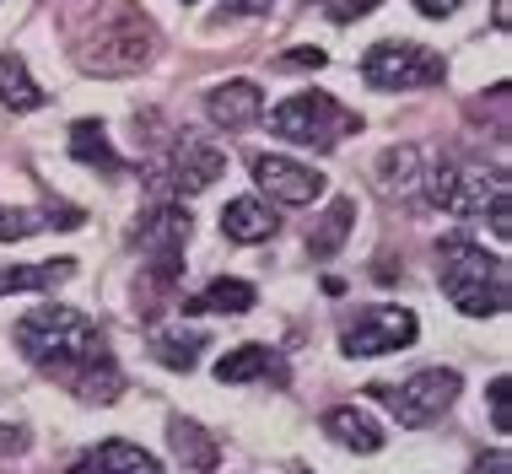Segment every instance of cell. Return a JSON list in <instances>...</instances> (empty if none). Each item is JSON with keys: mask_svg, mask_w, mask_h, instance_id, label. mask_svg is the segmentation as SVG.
I'll use <instances>...</instances> for the list:
<instances>
[{"mask_svg": "<svg viewBox=\"0 0 512 474\" xmlns=\"http://www.w3.org/2000/svg\"><path fill=\"white\" fill-rule=\"evenodd\" d=\"M415 11H421V17H453L459 0H415Z\"/></svg>", "mask_w": 512, "mask_h": 474, "instance_id": "cell-31", "label": "cell"}, {"mask_svg": "<svg viewBox=\"0 0 512 474\" xmlns=\"http://www.w3.org/2000/svg\"><path fill=\"white\" fill-rule=\"evenodd\" d=\"M254 184L270 194V200L281 205H313L318 194H324V173H313V167H302L292 157H275V151H259L254 162Z\"/></svg>", "mask_w": 512, "mask_h": 474, "instance_id": "cell-10", "label": "cell"}, {"mask_svg": "<svg viewBox=\"0 0 512 474\" xmlns=\"http://www.w3.org/2000/svg\"><path fill=\"white\" fill-rule=\"evenodd\" d=\"M383 0H324V11H329V22H356V17H372Z\"/></svg>", "mask_w": 512, "mask_h": 474, "instance_id": "cell-27", "label": "cell"}, {"mask_svg": "<svg viewBox=\"0 0 512 474\" xmlns=\"http://www.w3.org/2000/svg\"><path fill=\"white\" fill-rule=\"evenodd\" d=\"M415 167H421L415 146H389V151L378 157V184H383V189H410V184H415Z\"/></svg>", "mask_w": 512, "mask_h": 474, "instance_id": "cell-25", "label": "cell"}, {"mask_svg": "<svg viewBox=\"0 0 512 474\" xmlns=\"http://www.w3.org/2000/svg\"><path fill=\"white\" fill-rule=\"evenodd\" d=\"M297 474H308V469H297Z\"/></svg>", "mask_w": 512, "mask_h": 474, "instance_id": "cell-34", "label": "cell"}, {"mask_svg": "<svg viewBox=\"0 0 512 474\" xmlns=\"http://www.w3.org/2000/svg\"><path fill=\"white\" fill-rule=\"evenodd\" d=\"M502 194H507V173H496V167H453V162H442V167L426 173V200H432L437 211H448V216H464V221L486 216L491 200H502Z\"/></svg>", "mask_w": 512, "mask_h": 474, "instance_id": "cell-6", "label": "cell"}, {"mask_svg": "<svg viewBox=\"0 0 512 474\" xmlns=\"http://www.w3.org/2000/svg\"><path fill=\"white\" fill-rule=\"evenodd\" d=\"M486 394H491V426H496V431H512V383L496 378Z\"/></svg>", "mask_w": 512, "mask_h": 474, "instance_id": "cell-26", "label": "cell"}, {"mask_svg": "<svg viewBox=\"0 0 512 474\" xmlns=\"http://www.w3.org/2000/svg\"><path fill=\"white\" fill-rule=\"evenodd\" d=\"M76 275V259H44V264H17L0 270V291H54Z\"/></svg>", "mask_w": 512, "mask_h": 474, "instance_id": "cell-21", "label": "cell"}, {"mask_svg": "<svg viewBox=\"0 0 512 474\" xmlns=\"http://www.w3.org/2000/svg\"><path fill=\"white\" fill-rule=\"evenodd\" d=\"M270 130L292 146H308V151H335L351 130H362V119L351 108H340L329 92H297L286 103L270 108Z\"/></svg>", "mask_w": 512, "mask_h": 474, "instance_id": "cell-3", "label": "cell"}, {"mask_svg": "<svg viewBox=\"0 0 512 474\" xmlns=\"http://www.w3.org/2000/svg\"><path fill=\"white\" fill-rule=\"evenodd\" d=\"M168 442H173V453L184 458L189 469H200V474L216 469V442L205 437L195 421H173V426H168Z\"/></svg>", "mask_w": 512, "mask_h": 474, "instance_id": "cell-23", "label": "cell"}, {"mask_svg": "<svg viewBox=\"0 0 512 474\" xmlns=\"http://www.w3.org/2000/svg\"><path fill=\"white\" fill-rule=\"evenodd\" d=\"M221 173H227V157H221L216 146L184 141L173 151V162H168V189L173 194H200V189H211Z\"/></svg>", "mask_w": 512, "mask_h": 474, "instance_id": "cell-12", "label": "cell"}, {"mask_svg": "<svg viewBox=\"0 0 512 474\" xmlns=\"http://www.w3.org/2000/svg\"><path fill=\"white\" fill-rule=\"evenodd\" d=\"M437 275H442V291L453 297V308L464 318L507 313V264L496 254H486L480 243H469V237H442Z\"/></svg>", "mask_w": 512, "mask_h": 474, "instance_id": "cell-2", "label": "cell"}, {"mask_svg": "<svg viewBox=\"0 0 512 474\" xmlns=\"http://www.w3.org/2000/svg\"><path fill=\"white\" fill-rule=\"evenodd\" d=\"M459 388H464V378L453 367H426L405 383H372V399L389 404V415L399 426H432L442 410H453Z\"/></svg>", "mask_w": 512, "mask_h": 474, "instance_id": "cell-5", "label": "cell"}, {"mask_svg": "<svg viewBox=\"0 0 512 474\" xmlns=\"http://www.w3.org/2000/svg\"><path fill=\"white\" fill-rule=\"evenodd\" d=\"M71 474H162L157 453L135 448V442H98L71 464Z\"/></svg>", "mask_w": 512, "mask_h": 474, "instance_id": "cell-13", "label": "cell"}, {"mask_svg": "<svg viewBox=\"0 0 512 474\" xmlns=\"http://www.w3.org/2000/svg\"><path fill=\"white\" fill-rule=\"evenodd\" d=\"M491 17H496V27L507 33V22H512V6H507V0H496V6H491Z\"/></svg>", "mask_w": 512, "mask_h": 474, "instance_id": "cell-33", "label": "cell"}, {"mask_svg": "<svg viewBox=\"0 0 512 474\" xmlns=\"http://www.w3.org/2000/svg\"><path fill=\"white\" fill-rule=\"evenodd\" d=\"M81 221H87V216H81L76 205H54V211H11V205H0V243H17V237H33L44 227L76 232Z\"/></svg>", "mask_w": 512, "mask_h": 474, "instance_id": "cell-18", "label": "cell"}, {"mask_svg": "<svg viewBox=\"0 0 512 474\" xmlns=\"http://www.w3.org/2000/svg\"><path fill=\"white\" fill-rule=\"evenodd\" d=\"M351 227H356V200H335V205L324 211V221H318V227L308 232L313 259H329V254H335L345 237H351Z\"/></svg>", "mask_w": 512, "mask_h": 474, "instance_id": "cell-22", "label": "cell"}, {"mask_svg": "<svg viewBox=\"0 0 512 474\" xmlns=\"http://www.w3.org/2000/svg\"><path fill=\"white\" fill-rule=\"evenodd\" d=\"M71 157L87 162V167H98V173H119V167H124V157L114 151V141H108V130L98 119H76L71 124Z\"/></svg>", "mask_w": 512, "mask_h": 474, "instance_id": "cell-19", "label": "cell"}, {"mask_svg": "<svg viewBox=\"0 0 512 474\" xmlns=\"http://www.w3.org/2000/svg\"><path fill=\"white\" fill-rule=\"evenodd\" d=\"M98 38H103L98 49L76 54V60L87 65V71H98V76H124V71H135V65L151 60V44H157L151 22L130 6V0H108L103 17H98Z\"/></svg>", "mask_w": 512, "mask_h": 474, "instance_id": "cell-4", "label": "cell"}, {"mask_svg": "<svg viewBox=\"0 0 512 474\" xmlns=\"http://www.w3.org/2000/svg\"><path fill=\"white\" fill-rule=\"evenodd\" d=\"M200 334H178V329H162L157 334V345H151V351H157V361H162V367H173V372H189V367H195V361H200Z\"/></svg>", "mask_w": 512, "mask_h": 474, "instance_id": "cell-24", "label": "cell"}, {"mask_svg": "<svg viewBox=\"0 0 512 474\" xmlns=\"http://www.w3.org/2000/svg\"><path fill=\"white\" fill-rule=\"evenodd\" d=\"M421 334V318L410 308H394V302H378V308H362L345 324L340 345L345 356H389V351H405V345Z\"/></svg>", "mask_w": 512, "mask_h": 474, "instance_id": "cell-8", "label": "cell"}, {"mask_svg": "<svg viewBox=\"0 0 512 474\" xmlns=\"http://www.w3.org/2000/svg\"><path fill=\"white\" fill-rule=\"evenodd\" d=\"M491 232H496V237L512 232V205H507V194H502V200H491Z\"/></svg>", "mask_w": 512, "mask_h": 474, "instance_id": "cell-30", "label": "cell"}, {"mask_svg": "<svg viewBox=\"0 0 512 474\" xmlns=\"http://www.w3.org/2000/svg\"><path fill=\"white\" fill-rule=\"evenodd\" d=\"M259 378H286L281 356L270 351V345H238V351H227L216 361V383H259Z\"/></svg>", "mask_w": 512, "mask_h": 474, "instance_id": "cell-16", "label": "cell"}, {"mask_svg": "<svg viewBox=\"0 0 512 474\" xmlns=\"http://www.w3.org/2000/svg\"><path fill=\"white\" fill-rule=\"evenodd\" d=\"M205 114H211L216 130H248V124H259V114H265V92L248 76L221 81V87H211V97H205Z\"/></svg>", "mask_w": 512, "mask_h": 474, "instance_id": "cell-11", "label": "cell"}, {"mask_svg": "<svg viewBox=\"0 0 512 474\" xmlns=\"http://www.w3.org/2000/svg\"><path fill=\"white\" fill-rule=\"evenodd\" d=\"M17 351L33 361L38 372L49 378H65L76 399H92V404H114L119 399V367L103 345V329L92 324L87 313L65 308V302H44V308L22 313L17 324Z\"/></svg>", "mask_w": 512, "mask_h": 474, "instance_id": "cell-1", "label": "cell"}, {"mask_svg": "<svg viewBox=\"0 0 512 474\" xmlns=\"http://www.w3.org/2000/svg\"><path fill=\"white\" fill-rule=\"evenodd\" d=\"M0 103H6L11 114H33V108L49 103V92L38 87L33 76H27V60H22L17 49L0 54Z\"/></svg>", "mask_w": 512, "mask_h": 474, "instance_id": "cell-17", "label": "cell"}, {"mask_svg": "<svg viewBox=\"0 0 512 474\" xmlns=\"http://www.w3.org/2000/svg\"><path fill=\"white\" fill-rule=\"evenodd\" d=\"M254 302H259V291L248 281H227V275H221V281H211L200 291V297L184 302V313H232V318H238V313L254 308Z\"/></svg>", "mask_w": 512, "mask_h": 474, "instance_id": "cell-20", "label": "cell"}, {"mask_svg": "<svg viewBox=\"0 0 512 474\" xmlns=\"http://www.w3.org/2000/svg\"><path fill=\"white\" fill-rule=\"evenodd\" d=\"M362 76L378 92H410V87H437L442 81V54L410 44V38H383L362 54Z\"/></svg>", "mask_w": 512, "mask_h": 474, "instance_id": "cell-7", "label": "cell"}, {"mask_svg": "<svg viewBox=\"0 0 512 474\" xmlns=\"http://www.w3.org/2000/svg\"><path fill=\"white\" fill-rule=\"evenodd\" d=\"M324 60H329L324 49H292L281 54V71H324Z\"/></svg>", "mask_w": 512, "mask_h": 474, "instance_id": "cell-28", "label": "cell"}, {"mask_svg": "<svg viewBox=\"0 0 512 474\" xmlns=\"http://www.w3.org/2000/svg\"><path fill=\"white\" fill-rule=\"evenodd\" d=\"M324 431L340 442V448H351V453H378L383 442H389V431L372 421L367 410H356V404H335V410L324 415Z\"/></svg>", "mask_w": 512, "mask_h": 474, "instance_id": "cell-15", "label": "cell"}, {"mask_svg": "<svg viewBox=\"0 0 512 474\" xmlns=\"http://www.w3.org/2000/svg\"><path fill=\"white\" fill-rule=\"evenodd\" d=\"M184 243H189V211L184 205H151L146 221H141V248L151 254V270H157L162 286L178 281V270H184Z\"/></svg>", "mask_w": 512, "mask_h": 474, "instance_id": "cell-9", "label": "cell"}, {"mask_svg": "<svg viewBox=\"0 0 512 474\" xmlns=\"http://www.w3.org/2000/svg\"><path fill=\"white\" fill-rule=\"evenodd\" d=\"M275 227H281V216L270 211V200H254V194H238L221 211V232L232 243H265V237H275Z\"/></svg>", "mask_w": 512, "mask_h": 474, "instance_id": "cell-14", "label": "cell"}, {"mask_svg": "<svg viewBox=\"0 0 512 474\" xmlns=\"http://www.w3.org/2000/svg\"><path fill=\"white\" fill-rule=\"evenodd\" d=\"M512 464H507V453H486V458H475V469L469 474H507Z\"/></svg>", "mask_w": 512, "mask_h": 474, "instance_id": "cell-32", "label": "cell"}, {"mask_svg": "<svg viewBox=\"0 0 512 474\" xmlns=\"http://www.w3.org/2000/svg\"><path fill=\"white\" fill-rule=\"evenodd\" d=\"M221 11H227V17H265L270 0H221Z\"/></svg>", "mask_w": 512, "mask_h": 474, "instance_id": "cell-29", "label": "cell"}]
</instances>
